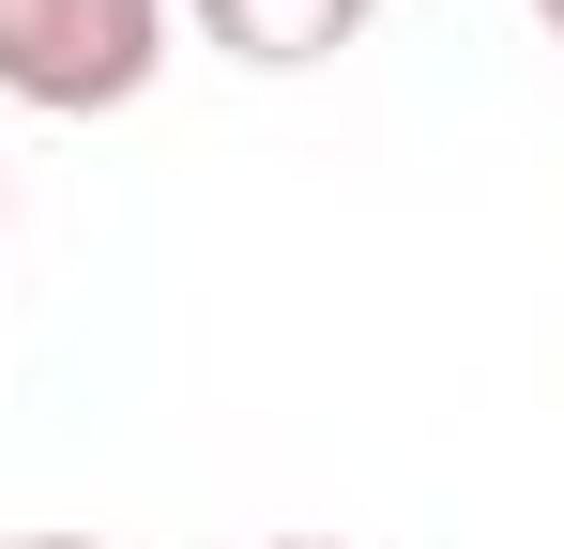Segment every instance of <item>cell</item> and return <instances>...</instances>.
I'll return each instance as SVG.
<instances>
[{"mask_svg": "<svg viewBox=\"0 0 564 549\" xmlns=\"http://www.w3.org/2000/svg\"><path fill=\"white\" fill-rule=\"evenodd\" d=\"M169 77V0H0V107L107 122Z\"/></svg>", "mask_w": 564, "mask_h": 549, "instance_id": "cell-1", "label": "cell"}, {"mask_svg": "<svg viewBox=\"0 0 564 549\" xmlns=\"http://www.w3.org/2000/svg\"><path fill=\"white\" fill-rule=\"evenodd\" d=\"M184 15L229 46V62H260V77H305V62L367 46V15H381V0H184Z\"/></svg>", "mask_w": 564, "mask_h": 549, "instance_id": "cell-2", "label": "cell"}, {"mask_svg": "<svg viewBox=\"0 0 564 549\" xmlns=\"http://www.w3.org/2000/svg\"><path fill=\"white\" fill-rule=\"evenodd\" d=\"M15 549H93V535H15Z\"/></svg>", "mask_w": 564, "mask_h": 549, "instance_id": "cell-4", "label": "cell"}, {"mask_svg": "<svg viewBox=\"0 0 564 549\" xmlns=\"http://www.w3.org/2000/svg\"><path fill=\"white\" fill-rule=\"evenodd\" d=\"M534 31H550V46H564V0H534Z\"/></svg>", "mask_w": 564, "mask_h": 549, "instance_id": "cell-3", "label": "cell"}, {"mask_svg": "<svg viewBox=\"0 0 564 549\" xmlns=\"http://www.w3.org/2000/svg\"><path fill=\"white\" fill-rule=\"evenodd\" d=\"M260 549H336V535H260Z\"/></svg>", "mask_w": 564, "mask_h": 549, "instance_id": "cell-5", "label": "cell"}]
</instances>
